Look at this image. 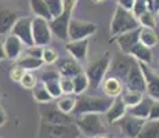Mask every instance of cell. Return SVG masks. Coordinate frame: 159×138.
Here are the masks:
<instances>
[{
  "label": "cell",
  "mask_w": 159,
  "mask_h": 138,
  "mask_svg": "<svg viewBox=\"0 0 159 138\" xmlns=\"http://www.w3.org/2000/svg\"><path fill=\"white\" fill-rule=\"evenodd\" d=\"M101 83H102V91L107 97L115 98V97H118L122 94L123 86H122L120 79L115 78V76H109V78H107L105 80L101 82Z\"/></svg>",
  "instance_id": "20"
},
{
  "label": "cell",
  "mask_w": 159,
  "mask_h": 138,
  "mask_svg": "<svg viewBox=\"0 0 159 138\" xmlns=\"http://www.w3.org/2000/svg\"><path fill=\"white\" fill-rule=\"evenodd\" d=\"M111 65V60H109V54H105L102 57H98L93 60L90 64L86 66L84 75L87 76L89 86L91 88H98L101 86V82L105 76L107 70Z\"/></svg>",
  "instance_id": "5"
},
{
  "label": "cell",
  "mask_w": 159,
  "mask_h": 138,
  "mask_svg": "<svg viewBox=\"0 0 159 138\" xmlns=\"http://www.w3.org/2000/svg\"><path fill=\"white\" fill-rule=\"evenodd\" d=\"M60 88L62 94H73V84H72V78H60Z\"/></svg>",
  "instance_id": "36"
},
{
  "label": "cell",
  "mask_w": 159,
  "mask_h": 138,
  "mask_svg": "<svg viewBox=\"0 0 159 138\" xmlns=\"http://www.w3.org/2000/svg\"><path fill=\"white\" fill-rule=\"evenodd\" d=\"M61 78L60 72L57 69H47L42 73L40 79H42V83H46V82H50V80H58Z\"/></svg>",
  "instance_id": "38"
},
{
  "label": "cell",
  "mask_w": 159,
  "mask_h": 138,
  "mask_svg": "<svg viewBox=\"0 0 159 138\" xmlns=\"http://www.w3.org/2000/svg\"><path fill=\"white\" fill-rule=\"evenodd\" d=\"M24 73H25V69L21 68V66H18V65H14L10 70V78L13 79L14 82H20L21 79H22Z\"/></svg>",
  "instance_id": "39"
},
{
  "label": "cell",
  "mask_w": 159,
  "mask_h": 138,
  "mask_svg": "<svg viewBox=\"0 0 159 138\" xmlns=\"http://www.w3.org/2000/svg\"><path fill=\"white\" fill-rule=\"evenodd\" d=\"M0 138H3V137H0Z\"/></svg>",
  "instance_id": "48"
},
{
  "label": "cell",
  "mask_w": 159,
  "mask_h": 138,
  "mask_svg": "<svg viewBox=\"0 0 159 138\" xmlns=\"http://www.w3.org/2000/svg\"><path fill=\"white\" fill-rule=\"evenodd\" d=\"M139 40L141 44L147 46L148 48H152L158 44V33L155 32V29L152 28H140V35H139Z\"/></svg>",
  "instance_id": "25"
},
{
  "label": "cell",
  "mask_w": 159,
  "mask_h": 138,
  "mask_svg": "<svg viewBox=\"0 0 159 138\" xmlns=\"http://www.w3.org/2000/svg\"><path fill=\"white\" fill-rule=\"evenodd\" d=\"M154 101L155 100L154 98H151V97H147V98L143 97V100L140 101L137 105L131 106L130 115L136 116V118H139V119H143V120H147V119H148V115H149V109H151L152 102H154Z\"/></svg>",
  "instance_id": "21"
},
{
  "label": "cell",
  "mask_w": 159,
  "mask_h": 138,
  "mask_svg": "<svg viewBox=\"0 0 159 138\" xmlns=\"http://www.w3.org/2000/svg\"><path fill=\"white\" fill-rule=\"evenodd\" d=\"M32 94H33V98H35L38 102H40V104H48V102H51L53 101V97L48 94V91L46 90V87H44V84H40V86H38L36 84L35 87L32 88Z\"/></svg>",
  "instance_id": "30"
},
{
  "label": "cell",
  "mask_w": 159,
  "mask_h": 138,
  "mask_svg": "<svg viewBox=\"0 0 159 138\" xmlns=\"http://www.w3.org/2000/svg\"><path fill=\"white\" fill-rule=\"evenodd\" d=\"M40 138H78L79 131L76 126L72 123L68 124H50L42 122L40 133H39Z\"/></svg>",
  "instance_id": "6"
},
{
  "label": "cell",
  "mask_w": 159,
  "mask_h": 138,
  "mask_svg": "<svg viewBox=\"0 0 159 138\" xmlns=\"http://www.w3.org/2000/svg\"><path fill=\"white\" fill-rule=\"evenodd\" d=\"M58 72L64 78H73L78 73L83 72L80 64L72 57H64L58 61Z\"/></svg>",
  "instance_id": "17"
},
{
  "label": "cell",
  "mask_w": 159,
  "mask_h": 138,
  "mask_svg": "<svg viewBox=\"0 0 159 138\" xmlns=\"http://www.w3.org/2000/svg\"><path fill=\"white\" fill-rule=\"evenodd\" d=\"M144 122L145 120H143V119H139L133 115H126V113H125V115L119 119L120 133L126 138H136L140 128L144 124Z\"/></svg>",
  "instance_id": "11"
},
{
  "label": "cell",
  "mask_w": 159,
  "mask_h": 138,
  "mask_svg": "<svg viewBox=\"0 0 159 138\" xmlns=\"http://www.w3.org/2000/svg\"><path fill=\"white\" fill-rule=\"evenodd\" d=\"M58 58V54L54 48L50 47H43L42 48V60H43L44 64H53L56 62Z\"/></svg>",
  "instance_id": "35"
},
{
  "label": "cell",
  "mask_w": 159,
  "mask_h": 138,
  "mask_svg": "<svg viewBox=\"0 0 159 138\" xmlns=\"http://www.w3.org/2000/svg\"><path fill=\"white\" fill-rule=\"evenodd\" d=\"M137 21H139L140 26L152 28V29H155V28H157V17H155L154 11L145 10L144 13L140 14L139 17H137Z\"/></svg>",
  "instance_id": "29"
},
{
  "label": "cell",
  "mask_w": 159,
  "mask_h": 138,
  "mask_svg": "<svg viewBox=\"0 0 159 138\" xmlns=\"http://www.w3.org/2000/svg\"><path fill=\"white\" fill-rule=\"evenodd\" d=\"M6 54H4V48H3V44L0 43V60H4Z\"/></svg>",
  "instance_id": "44"
},
{
  "label": "cell",
  "mask_w": 159,
  "mask_h": 138,
  "mask_svg": "<svg viewBox=\"0 0 159 138\" xmlns=\"http://www.w3.org/2000/svg\"><path fill=\"white\" fill-rule=\"evenodd\" d=\"M133 62H134V60L129 54L115 55L114 61H112V73H114L112 76H115V78H118V79H123L125 80Z\"/></svg>",
  "instance_id": "14"
},
{
  "label": "cell",
  "mask_w": 159,
  "mask_h": 138,
  "mask_svg": "<svg viewBox=\"0 0 159 138\" xmlns=\"http://www.w3.org/2000/svg\"><path fill=\"white\" fill-rule=\"evenodd\" d=\"M42 48L40 46H30V47H28V50L25 51V54L28 55H32V57H38V58H42Z\"/></svg>",
  "instance_id": "41"
},
{
  "label": "cell",
  "mask_w": 159,
  "mask_h": 138,
  "mask_svg": "<svg viewBox=\"0 0 159 138\" xmlns=\"http://www.w3.org/2000/svg\"><path fill=\"white\" fill-rule=\"evenodd\" d=\"M7 122V116H6V112H4V109L2 108V105H0V127H2L3 124Z\"/></svg>",
  "instance_id": "43"
},
{
  "label": "cell",
  "mask_w": 159,
  "mask_h": 138,
  "mask_svg": "<svg viewBox=\"0 0 159 138\" xmlns=\"http://www.w3.org/2000/svg\"><path fill=\"white\" fill-rule=\"evenodd\" d=\"M129 55H130V57H133L134 60L141 61V62H144V64H151V61H152V51H151V48H148L147 46L141 44L140 42L131 47Z\"/></svg>",
  "instance_id": "22"
},
{
  "label": "cell",
  "mask_w": 159,
  "mask_h": 138,
  "mask_svg": "<svg viewBox=\"0 0 159 138\" xmlns=\"http://www.w3.org/2000/svg\"><path fill=\"white\" fill-rule=\"evenodd\" d=\"M30 29H32V40L35 46L44 47L51 40V30L48 28V21L43 20L40 17L32 18L30 22Z\"/></svg>",
  "instance_id": "7"
},
{
  "label": "cell",
  "mask_w": 159,
  "mask_h": 138,
  "mask_svg": "<svg viewBox=\"0 0 159 138\" xmlns=\"http://www.w3.org/2000/svg\"><path fill=\"white\" fill-rule=\"evenodd\" d=\"M75 102H76V98L72 97L71 94H65L64 97H60L57 102V108L64 113H71L73 106H75Z\"/></svg>",
  "instance_id": "31"
},
{
  "label": "cell",
  "mask_w": 159,
  "mask_h": 138,
  "mask_svg": "<svg viewBox=\"0 0 159 138\" xmlns=\"http://www.w3.org/2000/svg\"><path fill=\"white\" fill-rule=\"evenodd\" d=\"M140 28H136V29H131V30H127V32H123L120 35L115 36L116 38V43H118L119 48L122 50L123 54H129L131 47L134 44H137L140 40H139V35H140Z\"/></svg>",
  "instance_id": "15"
},
{
  "label": "cell",
  "mask_w": 159,
  "mask_h": 138,
  "mask_svg": "<svg viewBox=\"0 0 159 138\" xmlns=\"http://www.w3.org/2000/svg\"><path fill=\"white\" fill-rule=\"evenodd\" d=\"M42 122L50 124H68L72 123V118L58 108H46V110H42Z\"/></svg>",
  "instance_id": "16"
},
{
  "label": "cell",
  "mask_w": 159,
  "mask_h": 138,
  "mask_svg": "<svg viewBox=\"0 0 159 138\" xmlns=\"http://www.w3.org/2000/svg\"><path fill=\"white\" fill-rule=\"evenodd\" d=\"M72 84H73V94H76V96L83 94L89 88V80H87V76L84 75V72H80L76 76H73Z\"/></svg>",
  "instance_id": "28"
},
{
  "label": "cell",
  "mask_w": 159,
  "mask_h": 138,
  "mask_svg": "<svg viewBox=\"0 0 159 138\" xmlns=\"http://www.w3.org/2000/svg\"><path fill=\"white\" fill-rule=\"evenodd\" d=\"M76 3L78 0H62L61 14L48 21V28H50L51 33H54L60 40H68V24L71 21L72 11Z\"/></svg>",
  "instance_id": "2"
},
{
  "label": "cell",
  "mask_w": 159,
  "mask_h": 138,
  "mask_svg": "<svg viewBox=\"0 0 159 138\" xmlns=\"http://www.w3.org/2000/svg\"><path fill=\"white\" fill-rule=\"evenodd\" d=\"M94 138H109L108 136H104V134H100V136H96Z\"/></svg>",
  "instance_id": "45"
},
{
  "label": "cell",
  "mask_w": 159,
  "mask_h": 138,
  "mask_svg": "<svg viewBox=\"0 0 159 138\" xmlns=\"http://www.w3.org/2000/svg\"><path fill=\"white\" fill-rule=\"evenodd\" d=\"M46 6H47L48 11H50L51 17H58L62 10V0H44Z\"/></svg>",
  "instance_id": "34"
},
{
  "label": "cell",
  "mask_w": 159,
  "mask_h": 138,
  "mask_svg": "<svg viewBox=\"0 0 159 138\" xmlns=\"http://www.w3.org/2000/svg\"><path fill=\"white\" fill-rule=\"evenodd\" d=\"M97 30V25L93 22L82 20H72L68 24V39L69 40H80L87 39L91 35H94Z\"/></svg>",
  "instance_id": "8"
},
{
  "label": "cell",
  "mask_w": 159,
  "mask_h": 138,
  "mask_svg": "<svg viewBox=\"0 0 159 138\" xmlns=\"http://www.w3.org/2000/svg\"><path fill=\"white\" fill-rule=\"evenodd\" d=\"M20 83L22 84V87L28 88V90H32V88L36 86V78L32 75V73L25 72L24 76H22V79L20 80Z\"/></svg>",
  "instance_id": "37"
},
{
  "label": "cell",
  "mask_w": 159,
  "mask_h": 138,
  "mask_svg": "<svg viewBox=\"0 0 159 138\" xmlns=\"http://www.w3.org/2000/svg\"><path fill=\"white\" fill-rule=\"evenodd\" d=\"M17 21V14L11 10H0V35L10 32L14 22Z\"/></svg>",
  "instance_id": "24"
},
{
  "label": "cell",
  "mask_w": 159,
  "mask_h": 138,
  "mask_svg": "<svg viewBox=\"0 0 159 138\" xmlns=\"http://www.w3.org/2000/svg\"><path fill=\"white\" fill-rule=\"evenodd\" d=\"M46 90L48 91V94H50L51 97L54 98H60L62 96V93H61V88H60V79L58 80H50V82H46L43 83Z\"/></svg>",
  "instance_id": "33"
},
{
  "label": "cell",
  "mask_w": 159,
  "mask_h": 138,
  "mask_svg": "<svg viewBox=\"0 0 159 138\" xmlns=\"http://www.w3.org/2000/svg\"><path fill=\"white\" fill-rule=\"evenodd\" d=\"M159 137V123L158 120L144 122L136 138H158Z\"/></svg>",
  "instance_id": "26"
},
{
  "label": "cell",
  "mask_w": 159,
  "mask_h": 138,
  "mask_svg": "<svg viewBox=\"0 0 159 138\" xmlns=\"http://www.w3.org/2000/svg\"><path fill=\"white\" fill-rule=\"evenodd\" d=\"M93 3H101V2H104V0H91Z\"/></svg>",
  "instance_id": "46"
},
{
  "label": "cell",
  "mask_w": 159,
  "mask_h": 138,
  "mask_svg": "<svg viewBox=\"0 0 159 138\" xmlns=\"http://www.w3.org/2000/svg\"><path fill=\"white\" fill-rule=\"evenodd\" d=\"M78 131L86 138H94L96 136L104 134L105 127L100 113H83L78 116L76 120Z\"/></svg>",
  "instance_id": "3"
},
{
  "label": "cell",
  "mask_w": 159,
  "mask_h": 138,
  "mask_svg": "<svg viewBox=\"0 0 159 138\" xmlns=\"http://www.w3.org/2000/svg\"><path fill=\"white\" fill-rule=\"evenodd\" d=\"M126 109H127V106L125 105L122 97L120 96L115 97L114 100H112V104L109 105V108L105 110L107 122H108V123H115V122H118L119 119L126 113Z\"/></svg>",
  "instance_id": "18"
},
{
  "label": "cell",
  "mask_w": 159,
  "mask_h": 138,
  "mask_svg": "<svg viewBox=\"0 0 159 138\" xmlns=\"http://www.w3.org/2000/svg\"><path fill=\"white\" fill-rule=\"evenodd\" d=\"M116 3H118L119 7L125 8V10L131 11V8H133V3H134V0H116Z\"/></svg>",
  "instance_id": "42"
},
{
  "label": "cell",
  "mask_w": 159,
  "mask_h": 138,
  "mask_svg": "<svg viewBox=\"0 0 159 138\" xmlns=\"http://www.w3.org/2000/svg\"><path fill=\"white\" fill-rule=\"evenodd\" d=\"M158 118H159V104H158V101L155 100L154 102H152L151 109H149V115H148L147 120H158Z\"/></svg>",
  "instance_id": "40"
},
{
  "label": "cell",
  "mask_w": 159,
  "mask_h": 138,
  "mask_svg": "<svg viewBox=\"0 0 159 138\" xmlns=\"http://www.w3.org/2000/svg\"><path fill=\"white\" fill-rule=\"evenodd\" d=\"M65 50L79 64H84L87 61V54H89V40L87 39L69 40V43H66V46H65Z\"/></svg>",
  "instance_id": "13"
},
{
  "label": "cell",
  "mask_w": 159,
  "mask_h": 138,
  "mask_svg": "<svg viewBox=\"0 0 159 138\" xmlns=\"http://www.w3.org/2000/svg\"><path fill=\"white\" fill-rule=\"evenodd\" d=\"M140 24L137 21V18L134 17V14L129 10H125L122 7H116L114 17H112L111 21V35L112 36H118L123 32H127V30L136 29L139 28Z\"/></svg>",
  "instance_id": "4"
},
{
  "label": "cell",
  "mask_w": 159,
  "mask_h": 138,
  "mask_svg": "<svg viewBox=\"0 0 159 138\" xmlns=\"http://www.w3.org/2000/svg\"><path fill=\"white\" fill-rule=\"evenodd\" d=\"M30 22L32 18L30 17H21L17 18V21L14 22L13 28L10 29L11 35H14L15 38H18L21 40V43L25 46H33L32 40V29H30Z\"/></svg>",
  "instance_id": "9"
},
{
  "label": "cell",
  "mask_w": 159,
  "mask_h": 138,
  "mask_svg": "<svg viewBox=\"0 0 159 138\" xmlns=\"http://www.w3.org/2000/svg\"><path fill=\"white\" fill-rule=\"evenodd\" d=\"M3 48H4V54L7 60H17L22 53V43L14 35H10L6 38Z\"/></svg>",
  "instance_id": "19"
},
{
  "label": "cell",
  "mask_w": 159,
  "mask_h": 138,
  "mask_svg": "<svg viewBox=\"0 0 159 138\" xmlns=\"http://www.w3.org/2000/svg\"><path fill=\"white\" fill-rule=\"evenodd\" d=\"M125 82H126V86L129 90L139 91V93H145V80H144V76H143L141 69H140L137 61H134L131 64L130 70L127 73Z\"/></svg>",
  "instance_id": "12"
},
{
  "label": "cell",
  "mask_w": 159,
  "mask_h": 138,
  "mask_svg": "<svg viewBox=\"0 0 159 138\" xmlns=\"http://www.w3.org/2000/svg\"><path fill=\"white\" fill-rule=\"evenodd\" d=\"M78 138H83V137H82V136H79V137H78Z\"/></svg>",
  "instance_id": "47"
},
{
  "label": "cell",
  "mask_w": 159,
  "mask_h": 138,
  "mask_svg": "<svg viewBox=\"0 0 159 138\" xmlns=\"http://www.w3.org/2000/svg\"><path fill=\"white\" fill-rule=\"evenodd\" d=\"M29 6H30V10L32 13L36 15V17H40L46 21H50L51 18V14L48 11L47 6H46L44 0H29Z\"/></svg>",
  "instance_id": "27"
},
{
  "label": "cell",
  "mask_w": 159,
  "mask_h": 138,
  "mask_svg": "<svg viewBox=\"0 0 159 138\" xmlns=\"http://www.w3.org/2000/svg\"><path fill=\"white\" fill-rule=\"evenodd\" d=\"M120 97H122V100H123L125 105H126L127 108H131V106L137 105V104L143 100V93L129 90L126 94H123V96H120Z\"/></svg>",
  "instance_id": "32"
},
{
  "label": "cell",
  "mask_w": 159,
  "mask_h": 138,
  "mask_svg": "<svg viewBox=\"0 0 159 138\" xmlns=\"http://www.w3.org/2000/svg\"><path fill=\"white\" fill-rule=\"evenodd\" d=\"M139 66L141 69V73L144 76L145 80V91L148 93V96L154 100L159 98V79H158V73L154 69H151L148 66V64H144L141 61H137Z\"/></svg>",
  "instance_id": "10"
},
{
  "label": "cell",
  "mask_w": 159,
  "mask_h": 138,
  "mask_svg": "<svg viewBox=\"0 0 159 138\" xmlns=\"http://www.w3.org/2000/svg\"><path fill=\"white\" fill-rule=\"evenodd\" d=\"M43 60L42 58H38V57H32V55H28V54H24V55H20L15 61V65L21 66L25 70H35V69H39L42 68L43 65Z\"/></svg>",
  "instance_id": "23"
},
{
  "label": "cell",
  "mask_w": 159,
  "mask_h": 138,
  "mask_svg": "<svg viewBox=\"0 0 159 138\" xmlns=\"http://www.w3.org/2000/svg\"><path fill=\"white\" fill-rule=\"evenodd\" d=\"M114 98L111 97H94V96H80L76 100L72 112L73 116H79L83 113H105L109 108Z\"/></svg>",
  "instance_id": "1"
}]
</instances>
